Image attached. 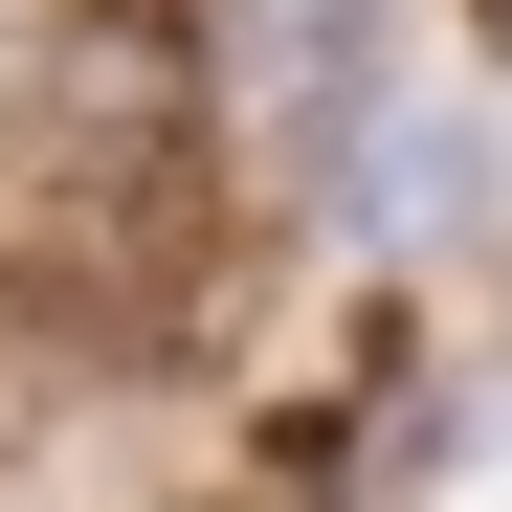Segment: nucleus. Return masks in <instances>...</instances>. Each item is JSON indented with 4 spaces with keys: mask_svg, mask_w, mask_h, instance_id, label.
Returning <instances> with one entry per match:
<instances>
[{
    "mask_svg": "<svg viewBox=\"0 0 512 512\" xmlns=\"http://www.w3.org/2000/svg\"><path fill=\"white\" fill-rule=\"evenodd\" d=\"M23 201H45V223H156V201H179V23H156V0L45 23V90H23Z\"/></svg>",
    "mask_w": 512,
    "mask_h": 512,
    "instance_id": "f257e3e1",
    "label": "nucleus"
}]
</instances>
